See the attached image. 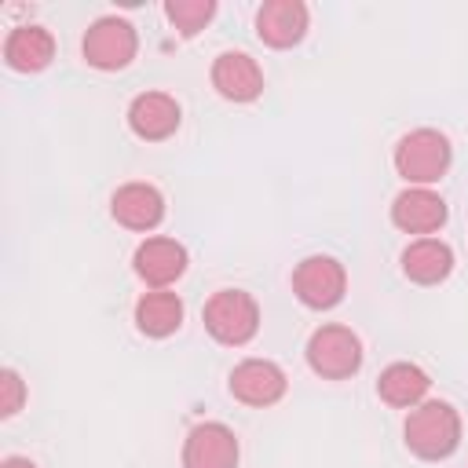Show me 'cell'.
Returning a JSON list of instances; mask_svg holds the SVG:
<instances>
[{
  "label": "cell",
  "mask_w": 468,
  "mask_h": 468,
  "mask_svg": "<svg viewBox=\"0 0 468 468\" xmlns=\"http://www.w3.org/2000/svg\"><path fill=\"white\" fill-rule=\"evenodd\" d=\"M402 435H406V450L417 453L420 461H446L461 446V413L442 399H424L420 406L410 410Z\"/></svg>",
  "instance_id": "6da1fadb"
},
{
  "label": "cell",
  "mask_w": 468,
  "mask_h": 468,
  "mask_svg": "<svg viewBox=\"0 0 468 468\" xmlns=\"http://www.w3.org/2000/svg\"><path fill=\"white\" fill-rule=\"evenodd\" d=\"M428 388H431V377L417 362H391V366H384V373L377 380V395L395 410L420 406L428 399Z\"/></svg>",
  "instance_id": "e0dca14e"
},
{
  "label": "cell",
  "mask_w": 468,
  "mask_h": 468,
  "mask_svg": "<svg viewBox=\"0 0 468 468\" xmlns=\"http://www.w3.org/2000/svg\"><path fill=\"white\" fill-rule=\"evenodd\" d=\"M292 292L311 311H329L347 292V271L333 256H303L292 271Z\"/></svg>",
  "instance_id": "8992f818"
},
{
  "label": "cell",
  "mask_w": 468,
  "mask_h": 468,
  "mask_svg": "<svg viewBox=\"0 0 468 468\" xmlns=\"http://www.w3.org/2000/svg\"><path fill=\"white\" fill-rule=\"evenodd\" d=\"M446 216H450V208L431 186H406L391 201V223L417 238H431L435 230H442Z\"/></svg>",
  "instance_id": "9c48e42d"
},
{
  "label": "cell",
  "mask_w": 468,
  "mask_h": 468,
  "mask_svg": "<svg viewBox=\"0 0 468 468\" xmlns=\"http://www.w3.org/2000/svg\"><path fill=\"white\" fill-rule=\"evenodd\" d=\"M26 402V380L18 377V369H0V417H15Z\"/></svg>",
  "instance_id": "ffe728a7"
},
{
  "label": "cell",
  "mask_w": 468,
  "mask_h": 468,
  "mask_svg": "<svg viewBox=\"0 0 468 468\" xmlns=\"http://www.w3.org/2000/svg\"><path fill=\"white\" fill-rule=\"evenodd\" d=\"M132 267L135 274L150 285V289H168L172 282L183 278L186 271V249L176 241V238H146L139 241L135 256H132Z\"/></svg>",
  "instance_id": "8fae6325"
},
{
  "label": "cell",
  "mask_w": 468,
  "mask_h": 468,
  "mask_svg": "<svg viewBox=\"0 0 468 468\" xmlns=\"http://www.w3.org/2000/svg\"><path fill=\"white\" fill-rule=\"evenodd\" d=\"M80 48H84L88 66L113 73V69H124V66L135 58V51H139V33H135V26H132L128 18H121V15H102V18H95V22L88 26Z\"/></svg>",
  "instance_id": "5b68a950"
},
{
  "label": "cell",
  "mask_w": 468,
  "mask_h": 468,
  "mask_svg": "<svg viewBox=\"0 0 468 468\" xmlns=\"http://www.w3.org/2000/svg\"><path fill=\"white\" fill-rule=\"evenodd\" d=\"M135 325L143 336L165 340L183 325V300L172 289H150L135 300Z\"/></svg>",
  "instance_id": "ac0fdd59"
},
{
  "label": "cell",
  "mask_w": 468,
  "mask_h": 468,
  "mask_svg": "<svg viewBox=\"0 0 468 468\" xmlns=\"http://www.w3.org/2000/svg\"><path fill=\"white\" fill-rule=\"evenodd\" d=\"M238 435L219 420H201L183 439V468H238Z\"/></svg>",
  "instance_id": "ba28073f"
},
{
  "label": "cell",
  "mask_w": 468,
  "mask_h": 468,
  "mask_svg": "<svg viewBox=\"0 0 468 468\" xmlns=\"http://www.w3.org/2000/svg\"><path fill=\"white\" fill-rule=\"evenodd\" d=\"M289 391V377L278 362L271 358H245L230 369V395L241 402V406H252V410H267L274 402H282Z\"/></svg>",
  "instance_id": "52a82bcc"
},
{
  "label": "cell",
  "mask_w": 468,
  "mask_h": 468,
  "mask_svg": "<svg viewBox=\"0 0 468 468\" xmlns=\"http://www.w3.org/2000/svg\"><path fill=\"white\" fill-rule=\"evenodd\" d=\"M212 88L230 102H252L263 91V69L249 51H223L212 62Z\"/></svg>",
  "instance_id": "7c38bea8"
},
{
  "label": "cell",
  "mask_w": 468,
  "mask_h": 468,
  "mask_svg": "<svg viewBox=\"0 0 468 468\" xmlns=\"http://www.w3.org/2000/svg\"><path fill=\"white\" fill-rule=\"evenodd\" d=\"M453 146L439 128H413L395 143V172L410 186H431L450 172Z\"/></svg>",
  "instance_id": "7a4b0ae2"
},
{
  "label": "cell",
  "mask_w": 468,
  "mask_h": 468,
  "mask_svg": "<svg viewBox=\"0 0 468 468\" xmlns=\"http://www.w3.org/2000/svg\"><path fill=\"white\" fill-rule=\"evenodd\" d=\"M51 58H55V37L44 26L26 22L4 37V62L18 73H40L51 66Z\"/></svg>",
  "instance_id": "9a60e30c"
},
{
  "label": "cell",
  "mask_w": 468,
  "mask_h": 468,
  "mask_svg": "<svg viewBox=\"0 0 468 468\" xmlns=\"http://www.w3.org/2000/svg\"><path fill=\"white\" fill-rule=\"evenodd\" d=\"M110 212L128 230H154L165 219V194L154 183H124L110 197Z\"/></svg>",
  "instance_id": "4fadbf2b"
},
{
  "label": "cell",
  "mask_w": 468,
  "mask_h": 468,
  "mask_svg": "<svg viewBox=\"0 0 468 468\" xmlns=\"http://www.w3.org/2000/svg\"><path fill=\"white\" fill-rule=\"evenodd\" d=\"M307 366L322 377V380H347L362 369V340L340 325V322H325L307 336Z\"/></svg>",
  "instance_id": "277c9868"
},
{
  "label": "cell",
  "mask_w": 468,
  "mask_h": 468,
  "mask_svg": "<svg viewBox=\"0 0 468 468\" xmlns=\"http://www.w3.org/2000/svg\"><path fill=\"white\" fill-rule=\"evenodd\" d=\"M453 271V249L442 238H413L402 249V274L417 285H439Z\"/></svg>",
  "instance_id": "2e32d148"
},
{
  "label": "cell",
  "mask_w": 468,
  "mask_h": 468,
  "mask_svg": "<svg viewBox=\"0 0 468 468\" xmlns=\"http://www.w3.org/2000/svg\"><path fill=\"white\" fill-rule=\"evenodd\" d=\"M216 15V0H168L165 4V18L183 33V37H194L201 33Z\"/></svg>",
  "instance_id": "d6986e66"
},
{
  "label": "cell",
  "mask_w": 468,
  "mask_h": 468,
  "mask_svg": "<svg viewBox=\"0 0 468 468\" xmlns=\"http://www.w3.org/2000/svg\"><path fill=\"white\" fill-rule=\"evenodd\" d=\"M307 4L303 0H267L256 11V37L267 48H292L307 33Z\"/></svg>",
  "instance_id": "5bb4252c"
},
{
  "label": "cell",
  "mask_w": 468,
  "mask_h": 468,
  "mask_svg": "<svg viewBox=\"0 0 468 468\" xmlns=\"http://www.w3.org/2000/svg\"><path fill=\"white\" fill-rule=\"evenodd\" d=\"M179 121H183V110L168 91H143L128 102V128L143 143H161L176 135Z\"/></svg>",
  "instance_id": "30bf717a"
},
{
  "label": "cell",
  "mask_w": 468,
  "mask_h": 468,
  "mask_svg": "<svg viewBox=\"0 0 468 468\" xmlns=\"http://www.w3.org/2000/svg\"><path fill=\"white\" fill-rule=\"evenodd\" d=\"M0 468H37V464H33L29 457H7V461H4Z\"/></svg>",
  "instance_id": "44dd1931"
},
{
  "label": "cell",
  "mask_w": 468,
  "mask_h": 468,
  "mask_svg": "<svg viewBox=\"0 0 468 468\" xmlns=\"http://www.w3.org/2000/svg\"><path fill=\"white\" fill-rule=\"evenodd\" d=\"M201 318H205V329L212 333V340H219L227 347H241L260 333V303L245 289L212 292Z\"/></svg>",
  "instance_id": "3957f363"
}]
</instances>
